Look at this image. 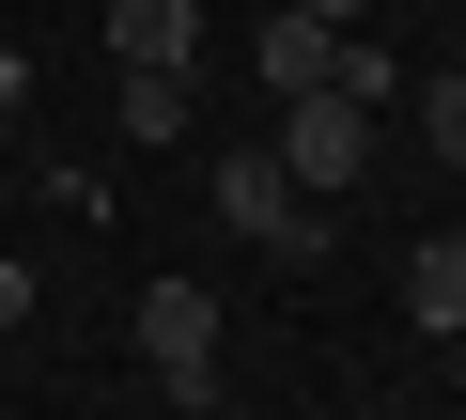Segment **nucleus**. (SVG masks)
<instances>
[{
	"label": "nucleus",
	"mask_w": 466,
	"mask_h": 420,
	"mask_svg": "<svg viewBox=\"0 0 466 420\" xmlns=\"http://www.w3.org/2000/svg\"><path fill=\"white\" fill-rule=\"evenodd\" d=\"M218 219L249 234L265 265H327V250H342V219H327V202H311V187H296L265 140H233V156H218Z\"/></svg>",
	"instance_id": "1"
},
{
	"label": "nucleus",
	"mask_w": 466,
	"mask_h": 420,
	"mask_svg": "<svg viewBox=\"0 0 466 420\" xmlns=\"http://www.w3.org/2000/svg\"><path fill=\"white\" fill-rule=\"evenodd\" d=\"M311 202H342L358 171H373V94H342V78H311V94H280V140H265Z\"/></svg>",
	"instance_id": "2"
},
{
	"label": "nucleus",
	"mask_w": 466,
	"mask_h": 420,
	"mask_svg": "<svg viewBox=\"0 0 466 420\" xmlns=\"http://www.w3.org/2000/svg\"><path fill=\"white\" fill-rule=\"evenodd\" d=\"M140 358L171 405H218V281H140Z\"/></svg>",
	"instance_id": "3"
},
{
	"label": "nucleus",
	"mask_w": 466,
	"mask_h": 420,
	"mask_svg": "<svg viewBox=\"0 0 466 420\" xmlns=\"http://www.w3.org/2000/svg\"><path fill=\"white\" fill-rule=\"evenodd\" d=\"M249 78H265V109H280V94H311V78H342V32H327V16H296V0H280V16L249 32Z\"/></svg>",
	"instance_id": "4"
},
{
	"label": "nucleus",
	"mask_w": 466,
	"mask_h": 420,
	"mask_svg": "<svg viewBox=\"0 0 466 420\" xmlns=\"http://www.w3.org/2000/svg\"><path fill=\"white\" fill-rule=\"evenodd\" d=\"M109 63H171V78H202V0H109Z\"/></svg>",
	"instance_id": "5"
},
{
	"label": "nucleus",
	"mask_w": 466,
	"mask_h": 420,
	"mask_svg": "<svg viewBox=\"0 0 466 420\" xmlns=\"http://www.w3.org/2000/svg\"><path fill=\"white\" fill-rule=\"evenodd\" d=\"M404 327H420V343L466 327V234H420V250H404Z\"/></svg>",
	"instance_id": "6"
},
{
	"label": "nucleus",
	"mask_w": 466,
	"mask_h": 420,
	"mask_svg": "<svg viewBox=\"0 0 466 420\" xmlns=\"http://www.w3.org/2000/svg\"><path fill=\"white\" fill-rule=\"evenodd\" d=\"M109 125H125V140L156 156V140H187L202 109H187V78H171V63H125V94H109Z\"/></svg>",
	"instance_id": "7"
},
{
	"label": "nucleus",
	"mask_w": 466,
	"mask_h": 420,
	"mask_svg": "<svg viewBox=\"0 0 466 420\" xmlns=\"http://www.w3.org/2000/svg\"><path fill=\"white\" fill-rule=\"evenodd\" d=\"M420 140L466 171V63H435V78H420Z\"/></svg>",
	"instance_id": "8"
},
{
	"label": "nucleus",
	"mask_w": 466,
	"mask_h": 420,
	"mask_svg": "<svg viewBox=\"0 0 466 420\" xmlns=\"http://www.w3.org/2000/svg\"><path fill=\"white\" fill-rule=\"evenodd\" d=\"M16 109H32V63H16V47H0V125H16Z\"/></svg>",
	"instance_id": "9"
},
{
	"label": "nucleus",
	"mask_w": 466,
	"mask_h": 420,
	"mask_svg": "<svg viewBox=\"0 0 466 420\" xmlns=\"http://www.w3.org/2000/svg\"><path fill=\"white\" fill-rule=\"evenodd\" d=\"M0 327H32V265H0Z\"/></svg>",
	"instance_id": "10"
},
{
	"label": "nucleus",
	"mask_w": 466,
	"mask_h": 420,
	"mask_svg": "<svg viewBox=\"0 0 466 420\" xmlns=\"http://www.w3.org/2000/svg\"><path fill=\"white\" fill-rule=\"evenodd\" d=\"M296 16H327V32H358V16H373V0H296Z\"/></svg>",
	"instance_id": "11"
},
{
	"label": "nucleus",
	"mask_w": 466,
	"mask_h": 420,
	"mask_svg": "<svg viewBox=\"0 0 466 420\" xmlns=\"http://www.w3.org/2000/svg\"><path fill=\"white\" fill-rule=\"evenodd\" d=\"M451 405H466V327H451Z\"/></svg>",
	"instance_id": "12"
},
{
	"label": "nucleus",
	"mask_w": 466,
	"mask_h": 420,
	"mask_svg": "<svg viewBox=\"0 0 466 420\" xmlns=\"http://www.w3.org/2000/svg\"><path fill=\"white\" fill-rule=\"evenodd\" d=\"M0 389H16V327H0Z\"/></svg>",
	"instance_id": "13"
},
{
	"label": "nucleus",
	"mask_w": 466,
	"mask_h": 420,
	"mask_svg": "<svg viewBox=\"0 0 466 420\" xmlns=\"http://www.w3.org/2000/svg\"><path fill=\"white\" fill-rule=\"evenodd\" d=\"M451 63H466V16H451Z\"/></svg>",
	"instance_id": "14"
}]
</instances>
